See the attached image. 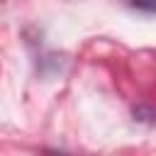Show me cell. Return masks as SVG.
<instances>
[{
  "label": "cell",
  "instance_id": "6da1fadb",
  "mask_svg": "<svg viewBox=\"0 0 156 156\" xmlns=\"http://www.w3.org/2000/svg\"><path fill=\"white\" fill-rule=\"evenodd\" d=\"M136 7H144L146 12H154V0H134Z\"/></svg>",
  "mask_w": 156,
  "mask_h": 156
}]
</instances>
